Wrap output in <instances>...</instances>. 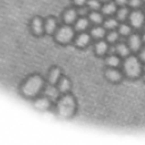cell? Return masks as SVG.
Returning <instances> with one entry per match:
<instances>
[{"label": "cell", "mask_w": 145, "mask_h": 145, "mask_svg": "<svg viewBox=\"0 0 145 145\" xmlns=\"http://www.w3.org/2000/svg\"><path fill=\"white\" fill-rule=\"evenodd\" d=\"M74 108H75V103L72 97L70 96H63L58 104V111L60 113V116L62 117H69L74 112Z\"/></svg>", "instance_id": "6da1fadb"}, {"label": "cell", "mask_w": 145, "mask_h": 145, "mask_svg": "<svg viewBox=\"0 0 145 145\" xmlns=\"http://www.w3.org/2000/svg\"><path fill=\"white\" fill-rule=\"evenodd\" d=\"M41 87H42V79H41L40 77L35 76V77L29 78V79L26 82V84H25L24 87H23V92H24L26 95L32 96V95H35V94L41 89Z\"/></svg>", "instance_id": "7a4b0ae2"}, {"label": "cell", "mask_w": 145, "mask_h": 145, "mask_svg": "<svg viewBox=\"0 0 145 145\" xmlns=\"http://www.w3.org/2000/svg\"><path fill=\"white\" fill-rule=\"evenodd\" d=\"M125 71L130 77L138 76L139 72H140V65H139L138 60L136 58H134V57L128 58L126 60V62H125Z\"/></svg>", "instance_id": "3957f363"}, {"label": "cell", "mask_w": 145, "mask_h": 145, "mask_svg": "<svg viewBox=\"0 0 145 145\" xmlns=\"http://www.w3.org/2000/svg\"><path fill=\"white\" fill-rule=\"evenodd\" d=\"M72 35H74V32L70 27H62L59 29V32L57 34V39L60 42H68V41H70Z\"/></svg>", "instance_id": "277c9868"}, {"label": "cell", "mask_w": 145, "mask_h": 145, "mask_svg": "<svg viewBox=\"0 0 145 145\" xmlns=\"http://www.w3.org/2000/svg\"><path fill=\"white\" fill-rule=\"evenodd\" d=\"M144 22V18H143V15L139 12V11H136V12H133L131 16H130V23L133 26L135 27H139Z\"/></svg>", "instance_id": "5b68a950"}, {"label": "cell", "mask_w": 145, "mask_h": 145, "mask_svg": "<svg viewBox=\"0 0 145 145\" xmlns=\"http://www.w3.org/2000/svg\"><path fill=\"white\" fill-rule=\"evenodd\" d=\"M106 77H108L110 80L116 82V80H119V79H120L121 75H120V72H119L118 70H116V69H109V70H106Z\"/></svg>", "instance_id": "8992f818"}, {"label": "cell", "mask_w": 145, "mask_h": 145, "mask_svg": "<svg viewBox=\"0 0 145 145\" xmlns=\"http://www.w3.org/2000/svg\"><path fill=\"white\" fill-rule=\"evenodd\" d=\"M129 44H130V48L133 50H138L139 46H140V40L137 35H133L129 40Z\"/></svg>", "instance_id": "52a82bcc"}, {"label": "cell", "mask_w": 145, "mask_h": 145, "mask_svg": "<svg viewBox=\"0 0 145 145\" xmlns=\"http://www.w3.org/2000/svg\"><path fill=\"white\" fill-rule=\"evenodd\" d=\"M88 41H89V37H88L87 34H80V35L78 36L76 43H77L78 46H85V45L88 43Z\"/></svg>", "instance_id": "ba28073f"}, {"label": "cell", "mask_w": 145, "mask_h": 145, "mask_svg": "<svg viewBox=\"0 0 145 145\" xmlns=\"http://www.w3.org/2000/svg\"><path fill=\"white\" fill-rule=\"evenodd\" d=\"M45 94H46L50 99H56V97L58 96V91H57L56 87H53V86H49V87H46Z\"/></svg>", "instance_id": "9c48e42d"}, {"label": "cell", "mask_w": 145, "mask_h": 145, "mask_svg": "<svg viewBox=\"0 0 145 145\" xmlns=\"http://www.w3.org/2000/svg\"><path fill=\"white\" fill-rule=\"evenodd\" d=\"M35 106L39 108V109H41V110L46 109V108L49 106V101H48V99H40V100H37L36 103H35Z\"/></svg>", "instance_id": "30bf717a"}, {"label": "cell", "mask_w": 145, "mask_h": 145, "mask_svg": "<svg viewBox=\"0 0 145 145\" xmlns=\"http://www.w3.org/2000/svg\"><path fill=\"white\" fill-rule=\"evenodd\" d=\"M59 75H60V70L59 69H53L51 72H50V77H49V79H50V83L51 84H54L57 80H58V78H59Z\"/></svg>", "instance_id": "8fae6325"}, {"label": "cell", "mask_w": 145, "mask_h": 145, "mask_svg": "<svg viewBox=\"0 0 145 145\" xmlns=\"http://www.w3.org/2000/svg\"><path fill=\"white\" fill-rule=\"evenodd\" d=\"M76 18V12L71 9V10H68L66 14H65V20L67 23H72Z\"/></svg>", "instance_id": "7c38bea8"}, {"label": "cell", "mask_w": 145, "mask_h": 145, "mask_svg": "<svg viewBox=\"0 0 145 145\" xmlns=\"http://www.w3.org/2000/svg\"><path fill=\"white\" fill-rule=\"evenodd\" d=\"M33 29H34V32L37 33V34L42 32V22H41V19L35 18V19L33 20Z\"/></svg>", "instance_id": "4fadbf2b"}, {"label": "cell", "mask_w": 145, "mask_h": 145, "mask_svg": "<svg viewBox=\"0 0 145 145\" xmlns=\"http://www.w3.org/2000/svg\"><path fill=\"white\" fill-rule=\"evenodd\" d=\"M59 89L61 92H67L69 89V82L67 78H62L60 80V84H59Z\"/></svg>", "instance_id": "5bb4252c"}, {"label": "cell", "mask_w": 145, "mask_h": 145, "mask_svg": "<svg viewBox=\"0 0 145 145\" xmlns=\"http://www.w3.org/2000/svg\"><path fill=\"white\" fill-rule=\"evenodd\" d=\"M54 28H56V20L50 18V19L46 22L45 29H46V32H48V33H52V32L54 31Z\"/></svg>", "instance_id": "9a60e30c"}, {"label": "cell", "mask_w": 145, "mask_h": 145, "mask_svg": "<svg viewBox=\"0 0 145 145\" xmlns=\"http://www.w3.org/2000/svg\"><path fill=\"white\" fill-rule=\"evenodd\" d=\"M103 12L104 14H106V15H110V14H112V12H114V10H116V6L113 5V3H106L104 7H103Z\"/></svg>", "instance_id": "2e32d148"}, {"label": "cell", "mask_w": 145, "mask_h": 145, "mask_svg": "<svg viewBox=\"0 0 145 145\" xmlns=\"http://www.w3.org/2000/svg\"><path fill=\"white\" fill-rule=\"evenodd\" d=\"M106 63H108V66L116 67V66L119 65V59H118L117 57H114V56H111V57H109V58L106 59Z\"/></svg>", "instance_id": "e0dca14e"}, {"label": "cell", "mask_w": 145, "mask_h": 145, "mask_svg": "<svg viewBox=\"0 0 145 145\" xmlns=\"http://www.w3.org/2000/svg\"><path fill=\"white\" fill-rule=\"evenodd\" d=\"M86 27H87V20L84 19V18H80V19L77 22V24H76V28H77L78 31H83V29H85Z\"/></svg>", "instance_id": "ac0fdd59"}, {"label": "cell", "mask_w": 145, "mask_h": 145, "mask_svg": "<svg viewBox=\"0 0 145 145\" xmlns=\"http://www.w3.org/2000/svg\"><path fill=\"white\" fill-rule=\"evenodd\" d=\"M106 51V43L105 42H99L96 44V52L99 54H102Z\"/></svg>", "instance_id": "d6986e66"}, {"label": "cell", "mask_w": 145, "mask_h": 145, "mask_svg": "<svg viewBox=\"0 0 145 145\" xmlns=\"http://www.w3.org/2000/svg\"><path fill=\"white\" fill-rule=\"evenodd\" d=\"M92 34H93V36L94 37H102L103 35H104V29L102 28V27H95L93 31H92Z\"/></svg>", "instance_id": "ffe728a7"}, {"label": "cell", "mask_w": 145, "mask_h": 145, "mask_svg": "<svg viewBox=\"0 0 145 145\" xmlns=\"http://www.w3.org/2000/svg\"><path fill=\"white\" fill-rule=\"evenodd\" d=\"M118 52L121 54V56H127L128 54V48L125 45V44H119L118 48H117Z\"/></svg>", "instance_id": "44dd1931"}, {"label": "cell", "mask_w": 145, "mask_h": 145, "mask_svg": "<svg viewBox=\"0 0 145 145\" xmlns=\"http://www.w3.org/2000/svg\"><path fill=\"white\" fill-rule=\"evenodd\" d=\"M89 18H91V20L94 22V23H101V20H102V16H101L100 14H96V12L91 14Z\"/></svg>", "instance_id": "7402d4cb"}, {"label": "cell", "mask_w": 145, "mask_h": 145, "mask_svg": "<svg viewBox=\"0 0 145 145\" xmlns=\"http://www.w3.org/2000/svg\"><path fill=\"white\" fill-rule=\"evenodd\" d=\"M127 14H128V11H127V9H125V8H122V9H120L119 11H118V18L119 19H125L126 17H127Z\"/></svg>", "instance_id": "603a6c76"}, {"label": "cell", "mask_w": 145, "mask_h": 145, "mask_svg": "<svg viewBox=\"0 0 145 145\" xmlns=\"http://www.w3.org/2000/svg\"><path fill=\"white\" fill-rule=\"evenodd\" d=\"M116 26H117V22L114 19H109V20L105 22V27L106 28H113Z\"/></svg>", "instance_id": "cb8c5ba5"}, {"label": "cell", "mask_w": 145, "mask_h": 145, "mask_svg": "<svg viewBox=\"0 0 145 145\" xmlns=\"http://www.w3.org/2000/svg\"><path fill=\"white\" fill-rule=\"evenodd\" d=\"M88 6L91 7V9H97L100 7V2L97 0H89Z\"/></svg>", "instance_id": "d4e9b609"}, {"label": "cell", "mask_w": 145, "mask_h": 145, "mask_svg": "<svg viewBox=\"0 0 145 145\" xmlns=\"http://www.w3.org/2000/svg\"><path fill=\"white\" fill-rule=\"evenodd\" d=\"M129 32H130L129 26H127V25H121V26H120V33H121V34L127 35V34H129Z\"/></svg>", "instance_id": "484cf974"}, {"label": "cell", "mask_w": 145, "mask_h": 145, "mask_svg": "<svg viewBox=\"0 0 145 145\" xmlns=\"http://www.w3.org/2000/svg\"><path fill=\"white\" fill-rule=\"evenodd\" d=\"M117 39H118V33H116V32H112V33H110V34L108 35L109 42H114Z\"/></svg>", "instance_id": "4316f807"}, {"label": "cell", "mask_w": 145, "mask_h": 145, "mask_svg": "<svg viewBox=\"0 0 145 145\" xmlns=\"http://www.w3.org/2000/svg\"><path fill=\"white\" fill-rule=\"evenodd\" d=\"M129 3L131 7H138L140 5V0H130Z\"/></svg>", "instance_id": "83f0119b"}, {"label": "cell", "mask_w": 145, "mask_h": 145, "mask_svg": "<svg viewBox=\"0 0 145 145\" xmlns=\"http://www.w3.org/2000/svg\"><path fill=\"white\" fill-rule=\"evenodd\" d=\"M85 2V0H75V3H77V5H83Z\"/></svg>", "instance_id": "f1b7e54d"}, {"label": "cell", "mask_w": 145, "mask_h": 145, "mask_svg": "<svg viewBox=\"0 0 145 145\" xmlns=\"http://www.w3.org/2000/svg\"><path fill=\"white\" fill-rule=\"evenodd\" d=\"M117 3H119V5H125V3H126V0H117Z\"/></svg>", "instance_id": "f546056e"}, {"label": "cell", "mask_w": 145, "mask_h": 145, "mask_svg": "<svg viewBox=\"0 0 145 145\" xmlns=\"http://www.w3.org/2000/svg\"><path fill=\"white\" fill-rule=\"evenodd\" d=\"M140 57H142V59H143V60L145 61V50H144V51L142 52V54H140Z\"/></svg>", "instance_id": "4dcf8cb0"}, {"label": "cell", "mask_w": 145, "mask_h": 145, "mask_svg": "<svg viewBox=\"0 0 145 145\" xmlns=\"http://www.w3.org/2000/svg\"><path fill=\"white\" fill-rule=\"evenodd\" d=\"M144 41H145V35H144Z\"/></svg>", "instance_id": "1f68e13d"}, {"label": "cell", "mask_w": 145, "mask_h": 145, "mask_svg": "<svg viewBox=\"0 0 145 145\" xmlns=\"http://www.w3.org/2000/svg\"><path fill=\"white\" fill-rule=\"evenodd\" d=\"M104 1H108V0H104Z\"/></svg>", "instance_id": "d6a6232c"}]
</instances>
